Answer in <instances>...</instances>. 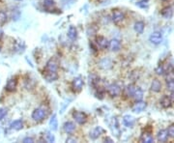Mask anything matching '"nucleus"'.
<instances>
[{"label":"nucleus","mask_w":174,"mask_h":143,"mask_svg":"<svg viewBox=\"0 0 174 143\" xmlns=\"http://www.w3.org/2000/svg\"><path fill=\"white\" fill-rule=\"evenodd\" d=\"M32 119L36 122H41L43 121L46 117L48 116V111L43 108V107H39L34 109V111L32 112Z\"/></svg>","instance_id":"f257e3e1"},{"label":"nucleus","mask_w":174,"mask_h":143,"mask_svg":"<svg viewBox=\"0 0 174 143\" xmlns=\"http://www.w3.org/2000/svg\"><path fill=\"white\" fill-rule=\"evenodd\" d=\"M73 118L79 125H83L87 121V116H86V114L83 113V112H80V111H74L73 112Z\"/></svg>","instance_id":"f03ea898"},{"label":"nucleus","mask_w":174,"mask_h":143,"mask_svg":"<svg viewBox=\"0 0 174 143\" xmlns=\"http://www.w3.org/2000/svg\"><path fill=\"white\" fill-rule=\"evenodd\" d=\"M124 19H125V15H124V13H123L122 11H120V10H118V9L113 10L112 15H111V20H112L114 23L118 24V23H120V22H122V21L124 20Z\"/></svg>","instance_id":"7ed1b4c3"},{"label":"nucleus","mask_w":174,"mask_h":143,"mask_svg":"<svg viewBox=\"0 0 174 143\" xmlns=\"http://www.w3.org/2000/svg\"><path fill=\"white\" fill-rule=\"evenodd\" d=\"M108 93L110 97H117L121 93V87L117 83H111L108 86Z\"/></svg>","instance_id":"20e7f679"},{"label":"nucleus","mask_w":174,"mask_h":143,"mask_svg":"<svg viewBox=\"0 0 174 143\" xmlns=\"http://www.w3.org/2000/svg\"><path fill=\"white\" fill-rule=\"evenodd\" d=\"M149 41H150L152 44H154V45H159V44H160V43H162V41H163V35H162V33L159 32V31L153 32V33L150 35V37H149Z\"/></svg>","instance_id":"39448f33"},{"label":"nucleus","mask_w":174,"mask_h":143,"mask_svg":"<svg viewBox=\"0 0 174 143\" xmlns=\"http://www.w3.org/2000/svg\"><path fill=\"white\" fill-rule=\"evenodd\" d=\"M83 84H84L83 80H82V79L80 76L76 77V79H74L73 81H72V87H73V89L76 91V92H79V91L82 89Z\"/></svg>","instance_id":"423d86ee"},{"label":"nucleus","mask_w":174,"mask_h":143,"mask_svg":"<svg viewBox=\"0 0 174 143\" xmlns=\"http://www.w3.org/2000/svg\"><path fill=\"white\" fill-rule=\"evenodd\" d=\"M109 41L104 36H99L96 39V45L100 48H103V49L108 48L109 47Z\"/></svg>","instance_id":"0eeeda50"},{"label":"nucleus","mask_w":174,"mask_h":143,"mask_svg":"<svg viewBox=\"0 0 174 143\" xmlns=\"http://www.w3.org/2000/svg\"><path fill=\"white\" fill-rule=\"evenodd\" d=\"M146 107H147V103L145 102L137 101V102L132 106V110L135 112V113H140V112H142L146 108Z\"/></svg>","instance_id":"6e6552de"},{"label":"nucleus","mask_w":174,"mask_h":143,"mask_svg":"<svg viewBox=\"0 0 174 143\" xmlns=\"http://www.w3.org/2000/svg\"><path fill=\"white\" fill-rule=\"evenodd\" d=\"M103 133H104V129H103L102 127L98 126V127H96V128L93 129L92 131L90 132L89 136H90V138H91L92 140H96L97 138H99V137L101 136V135H102Z\"/></svg>","instance_id":"1a4fd4ad"},{"label":"nucleus","mask_w":174,"mask_h":143,"mask_svg":"<svg viewBox=\"0 0 174 143\" xmlns=\"http://www.w3.org/2000/svg\"><path fill=\"white\" fill-rule=\"evenodd\" d=\"M58 69V63L54 60V59H49L47 62L46 65V71H49V72H57Z\"/></svg>","instance_id":"9d476101"},{"label":"nucleus","mask_w":174,"mask_h":143,"mask_svg":"<svg viewBox=\"0 0 174 143\" xmlns=\"http://www.w3.org/2000/svg\"><path fill=\"white\" fill-rule=\"evenodd\" d=\"M44 77L45 80L48 82H52L55 81L58 79V74L56 72H49V71H46L44 74Z\"/></svg>","instance_id":"9b49d317"},{"label":"nucleus","mask_w":174,"mask_h":143,"mask_svg":"<svg viewBox=\"0 0 174 143\" xmlns=\"http://www.w3.org/2000/svg\"><path fill=\"white\" fill-rule=\"evenodd\" d=\"M17 85H18V81L16 79H10L8 81H7V84L5 86V89L8 91V92H14L17 88Z\"/></svg>","instance_id":"f8f14e48"},{"label":"nucleus","mask_w":174,"mask_h":143,"mask_svg":"<svg viewBox=\"0 0 174 143\" xmlns=\"http://www.w3.org/2000/svg\"><path fill=\"white\" fill-rule=\"evenodd\" d=\"M109 47L111 51H118L121 48V42L118 39H112L111 41H109Z\"/></svg>","instance_id":"ddd939ff"},{"label":"nucleus","mask_w":174,"mask_h":143,"mask_svg":"<svg viewBox=\"0 0 174 143\" xmlns=\"http://www.w3.org/2000/svg\"><path fill=\"white\" fill-rule=\"evenodd\" d=\"M63 129L66 134L68 135H72L75 131H76V124L73 122H66L63 125Z\"/></svg>","instance_id":"4468645a"},{"label":"nucleus","mask_w":174,"mask_h":143,"mask_svg":"<svg viewBox=\"0 0 174 143\" xmlns=\"http://www.w3.org/2000/svg\"><path fill=\"white\" fill-rule=\"evenodd\" d=\"M48 125H49V128L52 131H57L58 129V120H57V116L56 114H53L50 119H49V122H48Z\"/></svg>","instance_id":"2eb2a0df"},{"label":"nucleus","mask_w":174,"mask_h":143,"mask_svg":"<svg viewBox=\"0 0 174 143\" xmlns=\"http://www.w3.org/2000/svg\"><path fill=\"white\" fill-rule=\"evenodd\" d=\"M89 80V85L93 88H97V85L99 84L100 82V77L97 75V74H91L88 77Z\"/></svg>","instance_id":"dca6fc26"},{"label":"nucleus","mask_w":174,"mask_h":143,"mask_svg":"<svg viewBox=\"0 0 174 143\" xmlns=\"http://www.w3.org/2000/svg\"><path fill=\"white\" fill-rule=\"evenodd\" d=\"M100 67L104 70H109L112 68V62L109 58H104L100 61Z\"/></svg>","instance_id":"f3484780"},{"label":"nucleus","mask_w":174,"mask_h":143,"mask_svg":"<svg viewBox=\"0 0 174 143\" xmlns=\"http://www.w3.org/2000/svg\"><path fill=\"white\" fill-rule=\"evenodd\" d=\"M123 124L128 128H132L135 125V118L131 115H125L123 117Z\"/></svg>","instance_id":"a211bd4d"},{"label":"nucleus","mask_w":174,"mask_h":143,"mask_svg":"<svg viewBox=\"0 0 174 143\" xmlns=\"http://www.w3.org/2000/svg\"><path fill=\"white\" fill-rule=\"evenodd\" d=\"M150 88H151V90L153 91V92L158 93V92H160V90H162V83H160V81L159 80L155 79V80H153Z\"/></svg>","instance_id":"6ab92c4d"},{"label":"nucleus","mask_w":174,"mask_h":143,"mask_svg":"<svg viewBox=\"0 0 174 143\" xmlns=\"http://www.w3.org/2000/svg\"><path fill=\"white\" fill-rule=\"evenodd\" d=\"M140 141L144 142V143H153L154 142V138L152 136V135L150 133H143L140 136Z\"/></svg>","instance_id":"aec40b11"},{"label":"nucleus","mask_w":174,"mask_h":143,"mask_svg":"<svg viewBox=\"0 0 174 143\" xmlns=\"http://www.w3.org/2000/svg\"><path fill=\"white\" fill-rule=\"evenodd\" d=\"M157 138L160 142H166L168 138L166 129H160V131H159L157 135Z\"/></svg>","instance_id":"412c9836"},{"label":"nucleus","mask_w":174,"mask_h":143,"mask_svg":"<svg viewBox=\"0 0 174 143\" xmlns=\"http://www.w3.org/2000/svg\"><path fill=\"white\" fill-rule=\"evenodd\" d=\"M171 103H172L171 98L168 97V96H164L162 99H160V106H162L164 108L170 107H171Z\"/></svg>","instance_id":"4be33fe9"},{"label":"nucleus","mask_w":174,"mask_h":143,"mask_svg":"<svg viewBox=\"0 0 174 143\" xmlns=\"http://www.w3.org/2000/svg\"><path fill=\"white\" fill-rule=\"evenodd\" d=\"M162 16L165 19H171L172 16H173V10H172V8L171 7H166V8H164L163 11H162Z\"/></svg>","instance_id":"5701e85b"},{"label":"nucleus","mask_w":174,"mask_h":143,"mask_svg":"<svg viewBox=\"0 0 174 143\" xmlns=\"http://www.w3.org/2000/svg\"><path fill=\"white\" fill-rule=\"evenodd\" d=\"M132 97L135 98L136 101H142V99H143V91H142V89L140 87H136Z\"/></svg>","instance_id":"b1692460"},{"label":"nucleus","mask_w":174,"mask_h":143,"mask_svg":"<svg viewBox=\"0 0 174 143\" xmlns=\"http://www.w3.org/2000/svg\"><path fill=\"white\" fill-rule=\"evenodd\" d=\"M144 26L145 24L143 21H137L135 23V25H133V29H135V31L138 34H142L143 31H144Z\"/></svg>","instance_id":"393cba45"},{"label":"nucleus","mask_w":174,"mask_h":143,"mask_svg":"<svg viewBox=\"0 0 174 143\" xmlns=\"http://www.w3.org/2000/svg\"><path fill=\"white\" fill-rule=\"evenodd\" d=\"M12 129H15V131H20L23 128V122L21 120H15L14 122H12L10 125Z\"/></svg>","instance_id":"a878e982"},{"label":"nucleus","mask_w":174,"mask_h":143,"mask_svg":"<svg viewBox=\"0 0 174 143\" xmlns=\"http://www.w3.org/2000/svg\"><path fill=\"white\" fill-rule=\"evenodd\" d=\"M68 37L69 39H71V40H76V39L77 38V30L75 26H70L69 30H68Z\"/></svg>","instance_id":"bb28decb"},{"label":"nucleus","mask_w":174,"mask_h":143,"mask_svg":"<svg viewBox=\"0 0 174 143\" xmlns=\"http://www.w3.org/2000/svg\"><path fill=\"white\" fill-rule=\"evenodd\" d=\"M135 89H136V86L133 85V84H130V85H128L126 88H125V95L127 96V97H132V95H133V92H135Z\"/></svg>","instance_id":"cd10ccee"},{"label":"nucleus","mask_w":174,"mask_h":143,"mask_svg":"<svg viewBox=\"0 0 174 143\" xmlns=\"http://www.w3.org/2000/svg\"><path fill=\"white\" fill-rule=\"evenodd\" d=\"M95 96L96 98L102 100L104 99V90L103 88H98L97 87V90H96V92H95Z\"/></svg>","instance_id":"c85d7f7f"},{"label":"nucleus","mask_w":174,"mask_h":143,"mask_svg":"<svg viewBox=\"0 0 174 143\" xmlns=\"http://www.w3.org/2000/svg\"><path fill=\"white\" fill-rule=\"evenodd\" d=\"M166 81H170V80H174V70L170 69L166 72Z\"/></svg>","instance_id":"c756f323"},{"label":"nucleus","mask_w":174,"mask_h":143,"mask_svg":"<svg viewBox=\"0 0 174 143\" xmlns=\"http://www.w3.org/2000/svg\"><path fill=\"white\" fill-rule=\"evenodd\" d=\"M7 21V14L4 11H0V24H4Z\"/></svg>","instance_id":"7c9ffc66"},{"label":"nucleus","mask_w":174,"mask_h":143,"mask_svg":"<svg viewBox=\"0 0 174 143\" xmlns=\"http://www.w3.org/2000/svg\"><path fill=\"white\" fill-rule=\"evenodd\" d=\"M43 4H44V6L46 8H51V7L54 6L55 1H54V0H44Z\"/></svg>","instance_id":"2f4dec72"},{"label":"nucleus","mask_w":174,"mask_h":143,"mask_svg":"<svg viewBox=\"0 0 174 143\" xmlns=\"http://www.w3.org/2000/svg\"><path fill=\"white\" fill-rule=\"evenodd\" d=\"M166 132H167L168 136L174 137V124H172V125H170V126L168 127V129H166Z\"/></svg>","instance_id":"473e14b6"},{"label":"nucleus","mask_w":174,"mask_h":143,"mask_svg":"<svg viewBox=\"0 0 174 143\" xmlns=\"http://www.w3.org/2000/svg\"><path fill=\"white\" fill-rule=\"evenodd\" d=\"M46 138H47V141L48 142H54L55 141V137H54V135H53L51 133H49V132H48L47 133V135H46Z\"/></svg>","instance_id":"72a5a7b5"},{"label":"nucleus","mask_w":174,"mask_h":143,"mask_svg":"<svg viewBox=\"0 0 174 143\" xmlns=\"http://www.w3.org/2000/svg\"><path fill=\"white\" fill-rule=\"evenodd\" d=\"M166 88L167 90H169L170 92H174V80H170V81H166Z\"/></svg>","instance_id":"f704fd0d"},{"label":"nucleus","mask_w":174,"mask_h":143,"mask_svg":"<svg viewBox=\"0 0 174 143\" xmlns=\"http://www.w3.org/2000/svg\"><path fill=\"white\" fill-rule=\"evenodd\" d=\"M6 115H7V109H5L3 107H0V121L3 120Z\"/></svg>","instance_id":"c9c22d12"},{"label":"nucleus","mask_w":174,"mask_h":143,"mask_svg":"<svg viewBox=\"0 0 174 143\" xmlns=\"http://www.w3.org/2000/svg\"><path fill=\"white\" fill-rule=\"evenodd\" d=\"M137 6H138V7H140V8H143V9H145V8H148V4H147V1H140V2H138L137 3Z\"/></svg>","instance_id":"e433bc0d"},{"label":"nucleus","mask_w":174,"mask_h":143,"mask_svg":"<svg viewBox=\"0 0 174 143\" xmlns=\"http://www.w3.org/2000/svg\"><path fill=\"white\" fill-rule=\"evenodd\" d=\"M156 73H157L158 74H164L166 73V71H165V69H164L163 66H159V67L156 69Z\"/></svg>","instance_id":"4c0bfd02"},{"label":"nucleus","mask_w":174,"mask_h":143,"mask_svg":"<svg viewBox=\"0 0 174 143\" xmlns=\"http://www.w3.org/2000/svg\"><path fill=\"white\" fill-rule=\"evenodd\" d=\"M22 142H24V143H32V142H34V138L29 137V136H26V137L23 138Z\"/></svg>","instance_id":"58836bf2"},{"label":"nucleus","mask_w":174,"mask_h":143,"mask_svg":"<svg viewBox=\"0 0 174 143\" xmlns=\"http://www.w3.org/2000/svg\"><path fill=\"white\" fill-rule=\"evenodd\" d=\"M66 142H76V139L74 137H68L66 139Z\"/></svg>","instance_id":"ea45409f"},{"label":"nucleus","mask_w":174,"mask_h":143,"mask_svg":"<svg viewBox=\"0 0 174 143\" xmlns=\"http://www.w3.org/2000/svg\"><path fill=\"white\" fill-rule=\"evenodd\" d=\"M104 141H105V142L108 141V142H109V143L113 142V140H112L111 138H109V137H105V138H104Z\"/></svg>","instance_id":"a19ab883"},{"label":"nucleus","mask_w":174,"mask_h":143,"mask_svg":"<svg viewBox=\"0 0 174 143\" xmlns=\"http://www.w3.org/2000/svg\"><path fill=\"white\" fill-rule=\"evenodd\" d=\"M69 1H70V2H74L75 0H65V2H69Z\"/></svg>","instance_id":"79ce46f5"},{"label":"nucleus","mask_w":174,"mask_h":143,"mask_svg":"<svg viewBox=\"0 0 174 143\" xmlns=\"http://www.w3.org/2000/svg\"><path fill=\"white\" fill-rule=\"evenodd\" d=\"M162 1H167V0H162Z\"/></svg>","instance_id":"37998d69"},{"label":"nucleus","mask_w":174,"mask_h":143,"mask_svg":"<svg viewBox=\"0 0 174 143\" xmlns=\"http://www.w3.org/2000/svg\"><path fill=\"white\" fill-rule=\"evenodd\" d=\"M143 1H148V0H143Z\"/></svg>","instance_id":"c03bdc74"},{"label":"nucleus","mask_w":174,"mask_h":143,"mask_svg":"<svg viewBox=\"0 0 174 143\" xmlns=\"http://www.w3.org/2000/svg\"><path fill=\"white\" fill-rule=\"evenodd\" d=\"M18 1H21V0H18Z\"/></svg>","instance_id":"a18cd8bd"}]
</instances>
